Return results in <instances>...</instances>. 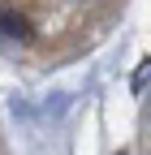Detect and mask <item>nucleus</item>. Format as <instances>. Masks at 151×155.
I'll use <instances>...</instances> for the list:
<instances>
[{"instance_id": "obj_1", "label": "nucleus", "mask_w": 151, "mask_h": 155, "mask_svg": "<svg viewBox=\"0 0 151 155\" xmlns=\"http://www.w3.org/2000/svg\"><path fill=\"white\" fill-rule=\"evenodd\" d=\"M0 35L5 39H30V22L17 9H0Z\"/></svg>"}]
</instances>
